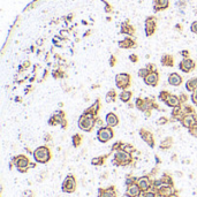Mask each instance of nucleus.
Wrapping results in <instances>:
<instances>
[{
  "label": "nucleus",
  "instance_id": "f257e3e1",
  "mask_svg": "<svg viewBox=\"0 0 197 197\" xmlns=\"http://www.w3.org/2000/svg\"><path fill=\"white\" fill-rule=\"evenodd\" d=\"M49 157H50V153H49V150L46 148H39L35 152V158H36V160L40 161V163H44V161L49 160Z\"/></svg>",
  "mask_w": 197,
  "mask_h": 197
},
{
  "label": "nucleus",
  "instance_id": "f03ea898",
  "mask_svg": "<svg viewBox=\"0 0 197 197\" xmlns=\"http://www.w3.org/2000/svg\"><path fill=\"white\" fill-rule=\"evenodd\" d=\"M80 127L83 130H90L93 127V119L89 115L82 116L81 120H80Z\"/></svg>",
  "mask_w": 197,
  "mask_h": 197
},
{
  "label": "nucleus",
  "instance_id": "7ed1b4c3",
  "mask_svg": "<svg viewBox=\"0 0 197 197\" xmlns=\"http://www.w3.org/2000/svg\"><path fill=\"white\" fill-rule=\"evenodd\" d=\"M115 81H116V85L119 88H126L128 87L130 78L127 74H119L115 78Z\"/></svg>",
  "mask_w": 197,
  "mask_h": 197
},
{
  "label": "nucleus",
  "instance_id": "20e7f679",
  "mask_svg": "<svg viewBox=\"0 0 197 197\" xmlns=\"http://www.w3.org/2000/svg\"><path fill=\"white\" fill-rule=\"evenodd\" d=\"M112 131L107 129V128H103V129H100L98 131V138L99 141H102V142H107L109 138L112 137Z\"/></svg>",
  "mask_w": 197,
  "mask_h": 197
},
{
  "label": "nucleus",
  "instance_id": "39448f33",
  "mask_svg": "<svg viewBox=\"0 0 197 197\" xmlns=\"http://www.w3.org/2000/svg\"><path fill=\"white\" fill-rule=\"evenodd\" d=\"M181 82H182V80H181V77L178 75V74H171L170 77H168V83H170L171 85H180Z\"/></svg>",
  "mask_w": 197,
  "mask_h": 197
},
{
  "label": "nucleus",
  "instance_id": "423d86ee",
  "mask_svg": "<svg viewBox=\"0 0 197 197\" xmlns=\"http://www.w3.org/2000/svg\"><path fill=\"white\" fill-rule=\"evenodd\" d=\"M180 66H181V69L183 71H189L194 68V62L192 60H189V59H187V60L182 61Z\"/></svg>",
  "mask_w": 197,
  "mask_h": 197
},
{
  "label": "nucleus",
  "instance_id": "0eeeda50",
  "mask_svg": "<svg viewBox=\"0 0 197 197\" xmlns=\"http://www.w3.org/2000/svg\"><path fill=\"white\" fill-rule=\"evenodd\" d=\"M158 82V75L157 74H149L148 76H145V83L147 84H150V85H154L156 83Z\"/></svg>",
  "mask_w": 197,
  "mask_h": 197
},
{
  "label": "nucleus",
  "instance_id": "6e6552de",
  "mask_svg": "<svg viewBox=\"0 0 197 197\" xmlns=\"http://www.w3.org/2000/svg\"><path fill=\"white\" fill-rule=\"evenodd\" d=\"M75 187V181L73 180L71 178H68L66 182H64V190H67V192H71Z\"/></svg>",
  "mask_w": 197,
  "mask_h": 197
},
{
  "label": "nucleus",
  "instance_id": "1a4fd4ad",
  "mask_svg": "<svg viewBox=\"0 0 197 197\" xmlns=\"http://www.w3.org/2000/svg\"><path fill=\"white\" fill-rule=\"evenodd\" d=\"M106 121H107L109 126H111V127L118 125V118H116V115L113 114V113H109V114L106 116Z\"/></svg>",
  "mask_w": 197,
  "mask_h": 197
},
{
  "label": "nucleus",
  "instance_id": "9d476101",
  "mask_svg": "<svg viewBox=\"0 0 197 197\" xmlns=\"http://www.w3.org/2000/svg\"><path fill=\"white\" fill-rule=\"evenodd\" d=\"M165 102L170 105V106H178L179 105V100H178V98L175 96H166Z\"/></svg>",
  "mask_w": 197,
  "mask_h": 197
},
{
  "label": "nucleus",
  "instance_id": "9b49d317",
  "mask_svg": "<svg viewBox=\"0 0 197 197\" xmlns=\"http://www.w3.org/2000/svg\"><path fill=\"white\" fill-rule=\"evenodd\" d=\"M168 5V0H156V8L157 9H163Z\"/></svg>",
  "mask_w": 197,
  "mask_h": 197
},
{
  "label": "nucleus",
  "instance_id": "f8f14e48",
  "mask_svg": "<svg viewBox=\"0 0 197 197\" xmlns=\"http://www.w3.org/2000/svg\"><path fill=\"white\" fill-rule=\"evenodd\" d=\"M197 88V78H192V80H190V81H188V83H187V89L188 90H194V89H196Z\"/></svg>",
  "mask_w": 197,
  "mask_h": 197
},
{
  "label": "nucleus",
  "instance_id": "ddd939ff",
  "mask_svg": "<svg viewBox=\"0 0 197 197\" xmlns=\"http://www.w3.org/2000/svg\"><path fill=\"white\" fill-rule=\"evenodd\" d=\"M116 159H119L121 161H127L129 159V156L125 152H118L116 153Z\"/></svg>",
  "mask_w": 197,
  "mask_h": 197
},
{
  "label": "nucleus",
  "instance_id": "4468645a",
  "mask_svg": "<svg viewBox=\"0 0 197 197\" xmlns=\"http://www.w3.org/2000/svg\"><path fill=\"white\" fill-rule=\"evenodd\" d=\"M183 125H186L187 127L195 125V119L192 116H187V118H185V120H183Z\"/></svg>",
  "mask_w": 197,
  "mask_h": 197
},
{
  "label": "nucleus",
  "instance_id": "2eb2a0df",
  "mask_svg": "<svg viewBox=\"0 0 197 197\" xmlns=\"http://www.w3.org/2000/svg\"><path fill=\"white\" fill-rule=\"evenodd\" d=\"M137 194H138V187L137 186H133L129 188V190H128V195H130V196H136Z\"/></svg>",
  "mask_w": 197,
  "mask_h": 197
},
{
  "label": "nucleus",
  "instance_id": "dca6fc26",
  "mask_svg": "<svg viewBox=\"0 0 197 197\" xmlns=\"http://www.w3.org/2000/svg\"><path fill=\"white\" fill-rule=\"evenodd\" d=\"M120 99L122 102H128L130 99V92H127V91H123V92L120 95Z\"/></svg>",
  "mask_w": 197,
  "mask_h": 197
},
{
  "label": "nucleus",
  "instance_id": "f3484780",
  "mask_svg": "<svg viewBox=\"0 0 197 197\" xmlns=\"http://www.w3.org/2000/svg\"><path fill=\"white\" fill-rule=\"evenodd\" d=\"M28 165V160L26 158L21 157V159L17 161V167H26Z\"/></svg>",
  "mask_w": 197,
  "mask_h": 197
},
{
  "label": "nucleus",
  "instance_id": "a211bd4d",
  "mask_svg": "<svg viewBox=\"0 0 197 197\" xmlns=\"http://www.w3.org/2000/svg\"><path fill=\"white\" fill-rule=\"evenodd\" d=\"M140 187L142 188V189H147L149 187V181L145 180V179H142V180H140Z\"/></svg>",
  "mask_w": 197,
  "mask_h": 197
},
{
  "label": "nucleus",
  "instance_id": "6ab92c4d",
  "mask_svg": "<svg viewBox=\"0 0 197 197\" xmlns=\"http://www.w3.org/2000/svg\"><path fill=\"white\" fill-rule=\"evenodd\" d=\"M192 30L194 31V33H197V22H195V23H192Z\"/></svg>",
  "mask_w": 197,
  "mask_h": 197
},
{
  "label": "nucleus",
  "instance_id": "aec40b11",
  "mask_svg": "<svg viewBox=\"0 0 197 197\" xmlns=\"http://www.w3.org/2000/svg\"><path fill=\"white\" fill-rule=\"evenodd\" d=\"M103 197H113V194H112V192H105L104 195H103Z\"/></svg>",
  "mask_w": 197,
  "mask_h": 197
},
{
  "label": "nucleus",
  "instance_id": "412c9836",
  "mask_svg": "<svg viewBox=\"0 0 197 197\" xmlns=\"http://www.w3.org/2000/svg\"><path fill=\"white\" fill-rule=\"evenodd\" d=\"M114 99V91H112V96H111V100ZM109 100V96H107V102Z\"/></svg>",
  "mask_w": 197,
  "mask_h": 197
},
{
  "label": "nucleus",
  "instance_id": "4be33fe9",
  "mask_svg": "<svg viewBox=\"0 0 197 197\" xmlns=\"http://www.w3.org/2000/svg\"><path fill=\"white\" fill-rule=\"evenodd\" d=\"M147 197H154V195L152 192H149V194H147Z\"/></svg>",
  "mask_w": 197,
  "mask_h": 197
}]
</instances>
